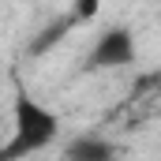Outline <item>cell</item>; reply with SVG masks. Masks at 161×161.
<instances>
[{"mask_svg": "<svg viewBox=\"0 0 161 161\" xmlns=\"http://www.w3.org/2000/svg\"><path fill=\"white\" fill-rule=\"evenodd\" d=\"M56 139H60V116L45 101H38L26 86H15L11 131L0 142V161H26L34 154H41V150H49Z\"/></svg>", "mask_w": 161, "mask_h": 161, "instance_id": "6da1fadb", "label": "cell"}, {"mask_svg": "<svg viewBox=\"0 0 161 161\" xmlns=\"http://www.w3.org/2000/svg\"><path fill=\"white\" fill-rule=\"evenodd\" d=\"M139 60V41H135V30L131 26H105L94 45H90V53H86V71H120V68H131Z\"/></svg>", "mask_w": 161, "mask_h": 161, "instance_id": "7a4b0ae2", "label": "cell"}, {"mask_svg": "<svg viewBox=\"0 0 161 161\" xmlns=\"http://www.w3.org/2000/svg\"><path fill=\"white\" fill-rule=\"evenodd\" d=\"M116 158H120L116 142H109L101 135H75L60 150V161H116Z\"/></svg>", "mask_w": 161, "mask_h": 161, "instance_id": "3957f363", "label": "cell"}]
</instances>
